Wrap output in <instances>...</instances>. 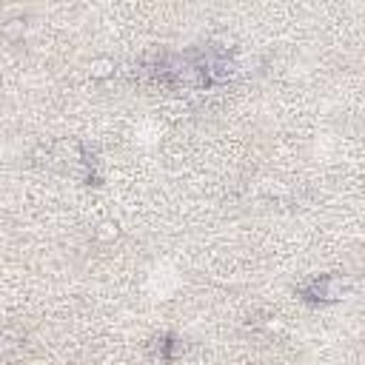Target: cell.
<instances>
[{"instance_id":"6da1fadb","label":"cell","mask_w":365,"mask_h":365,"mask_svg":"<svg viewBox=\"0 0 365 365\" xmlns=\"http://www.w3.org/2000/svg\"><path fill=\"white\" fill-rule=\"evenodd\" d=\"M342 294H345V279L336 274H319L299 288V297L308 305H331V302L342 299Z\"/></svg>"},{"instance_id":"7a4b0ae2","label":"cell","mask_w":365,"mask_h":365,"mask_svg":"<svg viewBox=\"0 0 365 365\" xmlns=\"http://www.w3.org/2000/svg\"><path fill=\"white\" fill-rule=\"evenodd\" d=\"M180 354H182V342L177 336H163V342H160V359L163 362H174Z\"/></svg>"}]
</instances>
